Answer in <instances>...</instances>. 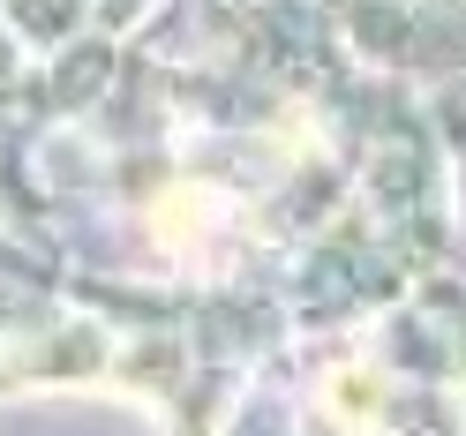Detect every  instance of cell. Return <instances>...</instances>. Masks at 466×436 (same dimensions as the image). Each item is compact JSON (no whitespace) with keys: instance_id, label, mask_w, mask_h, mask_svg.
<instances>
[{"instance_id":"1","label":"cell","mask_w":466,"mask_h":436,"mask_svg":"<svg viewBox=\"0 0 466 436\" xmlns=\"http://www.w3.org/2000/svg\"><path fill=\"white\" fill-rule=\"evenodd\" d=\"M331 414H346V421L369 414V376H361V369H339V376H331Z\"/></svg>"}]
</instances>
